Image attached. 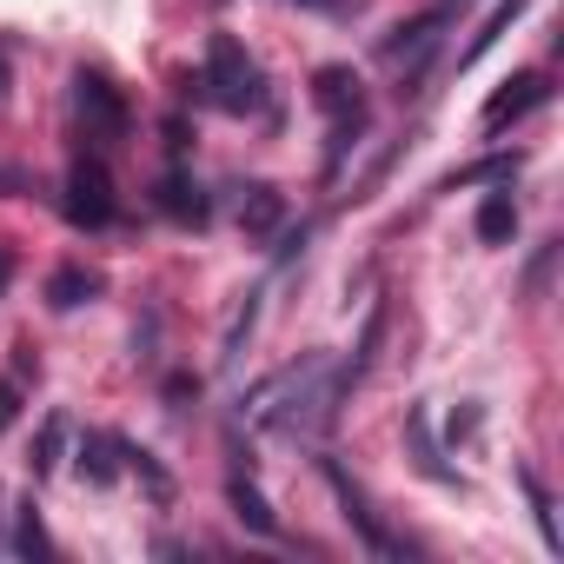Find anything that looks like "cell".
Instances as JSON below:
<instances>
[{"label":"cell","mask_w":564,"mask_h":564,"mask_svg":"<svg viewBox=\"0 0 564 564\" xmlns=\"http://www.w3.org/2000/svg\"><path fill=\"white\" fill-rule=\"evenodd\" d=\"M412 452H419V471H425V478H445L438 445H432V432H425V412H412Z\"/></svg>","instance_id":"cell-21"},{"label":"cell","mask_w":564,"mask_h":564,"mask_svg":"<svg viewBox=\"0 0 564 564\" xmlns=\"http://www.w3.org/2000/svg\"><path fill=\"white\" fill-rule=\"evenodd\" d=\"M505 173H518V153H511V160H485V166H471V173H458V180L471 186V180H505ZM445 186H452V180H445Z\"/></svg>","instance_id":"cell-24"},{"label":"cell","mask_w":564,"mask_h":564,"mask_svg":"<svg viewBox=\"0 0 564 564\" xmlns=\"http://www.w3.org/2000/svg\"><path fill=\"white\" fill-rule=\"evenodd\" d=\"M313 100H319L326 113L359 107V74H352V67H319V74H313Z\"/></svg>","instance_id":"cell-13"},{"label":"cell","mask_w":564,"mask_h":564,"mask_svg":"<svg viewBox=\"0 0 564 564\" xmlns=\"http://www.w3.org/2000/svg\"><path fill=\"white\" fill-rule=\"evenodd\" d=\"M326 478H333V491H339V505H346V524H352V531H359V538H366V544H372L379 557H405V544H399V538H392V531L379 524V511H372V505L359 498V485H352V478H346V471H339L333 458H326Z\"/></svg>","instance_id":"cell-4"},{"label":"cell","mask_w":564,"mask_h":564,"mask_svg":"<svg viewBox=\"0 0 564 564\" xmlns=\"http://www.w3.org/2000/svg\"><path fill=\"white\" fill-rule=\"evenodd\" d=\"M279 219H286V193H279V186H246L239 226H246L252 239H265V232H279Z\"/></svg>","instance_id":"cell-10"},{"label":"cell","mask_w":564,"mask_h":564,"mask_svg":"<svg viewBox=\"0 0 564 564\" xmlns=\"http://www.w3.org/2000/svg\"><path fill=\"white\" fill-rule=\"evenodd\" d=\"M359 133H366V107H346V113H339V127H333V147H326V180L346 166V153L359 147Z\"/></svg>","instance_id":"cell-15"},{"label":"cell","mask_w":564,"mask_h":564,"mask_svg":"<svg viewBox=\"0 0 564 564\" xmlns=\"http://www.w3.org/2000/svg\"><path fill=\"white\" fill-rule=\"evenodd\" d=\"M445 21H452V8H432V14H419L412 28H392V41H386L379 54H386V61H405V54L425 61V54L438 47V28H445Z\"/></svg>","instance_id":"cell-7"},{"label":"cell","mask_w":564,"mask_h":564,"mask_svg":"<svg viewBox=\"0 0 564 564\" xmlns=\"http://www.w3.org/2000/svg\"><path fill=\"white\" fill-rule=\"evenodd\" d=\"M518 8H524V0H498V8H491V14H485V28H478V34H471V47H465V54H458V67H471V61H478V54H485V47H491V41H498V34H505V28H511V21H518Z\"/></svg>","instance_id":"cell-18"},{"label":"cell","mask_w":564,"mask_h":564,"mask_svg":"<svg viewBox=\"0 0 564 564\" xmlns=\"http://www.w3.org/2000/svg\"><path fill=\"white\" fill-rule=\"evenodd\" d=\"M471 432H478V412H458V419H452V445H458V438H471Z\"/></svg>","instance_id":"cell-28"},{"label":"cell","mask_w":564,"mask_h":564,"mask_svg":"<svg viewBox=\"0 0 564 564\" xmlns=\"http://www.w3.org/2000/svg\"><path fill=\"white\" fill-rule=\"evenodd\" d=\"M127 465H133V471L147 478V491H153V505H166V498H173V478H166V471L153 465V452H133V445H127Z\"/></svg>","instance_id":"cell-20"},{"label":"cell","mask_w":564,"mask_h":564,"mask_svg":"<svg viewBox=\"0 0 564 564\" xmlns=\"http://www.w3.org/2000/svg\"><path fill=\"white\" fill-rule=\"evenodd\" d=\"M186 399H199V379L193 372H173L166 379V405H186Z\"/></svg>","instance_id":"cell-25"},{"label":"cell","mask_w":564,"mask_h":564,"mask_svg":"<svg viewBox=\"0 0 564 564\" xmlns=\"http://www.w3.org/2000/svg\"><path fill=\"white\" fill-rule=\"evenodd\" d=\"M14 557H54V544H47V531H41V511H34V498L14 511Z\"/></svg>","instance_id":"cell-17"},{"label":"cell","mask_w":564,"mask_h":564,"mask_svg":"<svg viewBox=\"0 0 564 564\" xmlns=\"http://www.w3.org/2000/svg\"><path fill=\"white\" fill-rule=\"evenodd\" d=\"M300 8H339V0H300Z\"/></svg>","instance_id":"cell-30"},{"label":"cell","mask_w":564,"mask_h":564,"mask_svg":"<svg viewBox=\"0 0 564 564\" xmlns=\"http://www.w3.org/2000/svg\"><path fill=\"white\" fill-rule=\"evenodd\" d=\"M199 100H213L219 113H259V107H265V74L252 67V54H246L232 34H213V41H206Z\"/></svg>","instance_id":"cell-1"},{"label":"cell","mask_w":564,"mask_h":564,"mask_svg":"<svg viewBox=\"0 0 564 564\" xmlns=\"http://www.w3.org/2000/svg\"><path fill=\"white\" fill-rule=\"evenodd\" d=\"M544 100H551L544 74H518V80H505V94H491V100H485V133H498V127L524 120V113H531V107H544Z\"/></svg>","instance_id":"cell-5"},{"label":"cell","mask_w":564,"mask_h":564,"mask_svg":"<svg viewBox=\"0 0 564 564\" xmlns=\"http://www.w3.org/2000/svg\"><path fill=\"white\" fill-rule=\"evenodd\" d=\"M28 372H34V346L21 339V346H14V379H28Z\"/></svg>","instance_id":"cell-27"},{"label":"cell","mask_w":564,"mask_h":564,"mask_svg":"<svg viewBox=\"0 0 564 564\" xmlns=\"http://www.w3.org/2000/svg\"><path fill=\"white\" fill-rule=\"evenodd\" d=\"M153 206H160L166 219H180V226H199V219H206V193H199L186 173H166V180L153 186Z\"/></svg>","instance_id":"cell-8"},{"label":"cell","mask_w":564,"mask_h":564,"mask_svg":"<svg viewBox=\"0 0 564 564\" xmlns=\"http://www.w3.org/2000/svg\"><path fill=\"white\" fill-rule=\"evenodd\" d=\"M0 498H8V491H0Z\"/></svg>","instance_id":"cell-32"},{"label":"cell","mask_w":564,"mask_h":564,"mask_svg":"<svg viewBox=\"0 0 564 564\" xmlns=\"http://www.w3.org/2000/svg\"><path fill=\"white\" fill-rule=\"evenodd\" d=\"M113 213H120V206H113V180H107V166H100V160H80V166L67 173V219L100 232V226H113Z\"/></svg>","instance_id":"cell-3"},{"label":"cell","mask_w":564,"mask_h":564,"mask_svg":"<svg viewBox=\"0 0 564 564\" xmlns=\"http://www.w3.org/2000/svg\"><path fill=\"white\" fill-rule=\"evenodd\" d=\"M252 319H259V293H246V306L232 313V326H226V339H219V359H226V366H232V359H239V346L252 339Z\"/></svg>","instance_id":"cell-19"},{"label":"cell","mask_w":564,"mask_h":564,"mask_svg":"<svg viewBox=\"0 0 564 564\" xmlns=\"http://www.w3.org/2000/svg\"><path fill=\"white\" fill-rule=\"evenodd\" d=\"M0 94H8V61H0Z\"/></svg>","instance_id":"cell-31"},{"label":"cell","mask_w":564,"mask_h":564,"mask_svg":"<svg viewBox=\"0 0 564 564\" xmlns=\"http://www.w3.org/2000/svg\"><path fill=\"white\" fill-rule=\"evenodd\" d=\"M120 471H127V445L113 432H87L80 438V478L87 485H120Z\"/></svg>","instance_id":"cell-6"},{"label":"cell","mask_w":564,"mask_h":564,"mask_svg":"<svg viewBox=\"0 0 564 564\" xmlns=\"http://www.w3.org/2000/svg\"><path fill=\"white\" fill-rule=\"evenodd\" d=\"M166 147H173V153H186V147H193V127H186V113H166Z\"/></svg>","instance_id":"cell-26"},{"label":"cell","mask_w":564,"mask_h":564,"mask_svg":"<svg viewBox=\"0 0 564 564\" xmlns=\"http://www.w3.org/2000/svg\"><path fill=\"white\" fill-rule=\"evenodd\" d=\"M87 300H100V272L61 265V272L47 279V306H54V313H74V306H87Z\"/></svg>","instance_id":"cell-11"},{"label":"cell","mask_w":564,"mask_h":564,"mask_svg":"<svg viewBox=\"0 0 564 564\" xmlns=\"http://www.w3.org/2000/svg\"><path fill=\"white\" fill-rule=\"evenodd\" d=\"M14 419H21V379L8 372V379H0V432H8Z\"/></svg>","instance_id":"cell-23"},{"label":"cell","mask_w":564,"mask_h":564,"mask_svg":"<svg viewBox=\"0 0 564 564\" xmlns=\"http://www.w3.org/2000/svg\"><path fill=\"white\" fill-rule=\"evenodd\" d=\"M226 505H232V518H239L246 531H259V538H279V511L265 505V491H259L252 478H232V485H226Z\"/></svg>","instance_id":"cell-9"},{"label":"cell","mask_w":564,"mask_h":564,"mask_svg":"<svg viewBox=\"0 0 564 564\" xmlns=\"http://www.w3.org/2000/svg\"><path fill=\"white\" fill-rule=\"evenodd\" d=\"M524 498H531V511H538V531H544V544H557V518H551V498H544V485L524 471Z\"/></svg>","instance_id":"cell-22"},{"label":"cell","mask_w":564,"mask_h":564,"mask_svg":"<svg viewBox=\"0 0 564 564\" xmlns=\"http://www.w3.org/2000/svg\"><path fill=\"white\" fill-rule=\"evenodd\" d=\"M386 319H392V313H386V300H379V306L366 313V333H359V352H352V366H346V386H352V379H366V372L379 366V346H386Z\"/></svg>","instance_id":"cell-14"},{"label":"cell","mask_w":564,"mask_h":564,"mask_svg":"<svg viewBox=\"0 0 564 564\" xmlns=\"http://www.w3.org/2000/svg\"><path fill=\"white\" fill-rule=\"evenodd\" d=\"M8 286H14V252L0 246V300H8Z\"/></svg>","instance_id":"cell-29"},{"label":"cell","mask_w":564,"mask_h":564,"mask_svg":"<svg viewBox=\"0 0 564 564\" xmlns=\"http://www.w3.org/2000/svg\"><path fill=\"white\" fill-rule=\"evenodd\" d=\"M61 452H67V419L54 412V419H41V438H34V458H28L34 478H47V471L61 465Z\"/></svg>","instance_id":"cell-16"},{"label":"cell","mask_w":564,"mask_h":564,"mask_svg":"<svg viewBox=\"0 0 564 564\" xmlns=\"http://www.w3.org/2000/svg\"><path fill=\"white\" fill-rule=\"evenodd\" d=\"M471 232H478L485 246H511V239H518V206H511V193H491V199L478 206Z\"/></svg>","instance_id":"cell-12"},{"label":"cell","mask_w":564,"mask_h":564,"mask_svg":"<svg viewBox=\"0 0 564 564\" xmlns=\"http://www.w3.org/2000/svg\"><path fill=\"white\" fill-rule=\"evenodd\" d=\"M74 107H80L94 147H120V140H127V100H120L113 80H100V74H74Z\"/></svg>","instance_id":"cell-2"}]
</instances>
